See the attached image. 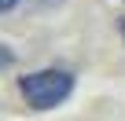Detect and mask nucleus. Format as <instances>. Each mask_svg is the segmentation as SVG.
<instances>
[{"label":"nucleus","instance_id":"1","mask_svg":"<svg viewBox=\"0 0 125 121\" xmlns=\"http://www.w3.org/2000/svg\"><path fill=\"white\" fill-rule=\"evenodd\" d=\"M19 92L22 99L33 106V110H52L59 106L62 99H70L74 92V74L70 70H37V74H26L19 77Z\"/></svg>","mask_w":125,"mask_h":121},{"label":"nucleus","instance_id":"2","mask_svg":"<svg viewBox=\"0 0 125 121\" xmlns=\"http://www.w3.org/2000/svg\"><path fill=\"white\" fill-rule=\"evenodd\" d=\"M11 8H19V0H0V15H4V11H11Z\"/></svg>","mask_w":125,"mask_h":121}]
</instances>
